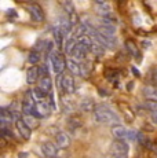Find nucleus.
<instances>
[{
	"mask_svg": "<svg viewBox=\"0 0 157 158\" xmlns=\"http://www.w3.org/2000/svg\"><path fill=\"white\" fill-rule=\"evenodd\" d=\"M0 121H2V125H10L15 120H14L13 114L8 111L7 107H2L0 109Z\"/></svg>",
	"mask_w": 157,
	"mask_h": 158,
	"instance_id": "obj_15",
	"label": "nucleus"
},
{
	"mask_svg": "<svg viewBox=\"0 0 157 158\" xmlns=\"http://www.w3.org/2000/svg\"><path fill=\"white\" fill-rule=\"evenodd\" d=\"M29 13H31L32 18L36 21V22H41L44 19V11L37 3H32L29 6Z\"/></svg>",
	"mask_w": 157,
	"mask_h": 158,
	"instance_id": "obj_9",
	"label": "nucleus"
},
{
	"mask_svg": "<svg viewBox=\"0 0 157 158\" xmlns=\"http://www.w3.org/2000/svg\"><path fill=\"white\" fill-rule=\"evenodd\" d=\"M112 133L117 140H138L139 139V132L135 131H129L123 125H113L112 127Z\"/></svg>",
	"mask_w": 157,
	"mask_h": 158,
	"instance_id": "obj_2",
	"label": "nucleus"
},
{
	"mask_svg": "<svg viewBox=\"0 0 157 158\" xmlns=\"http://www.w3.org/2000/svg\"><path fill=\"white\" fill-rule=\"evenodd\" d=\"M128 144L125 140H116L112 144V156L113 158H128Z\"/></svg>",
	"mask_w": 157,
	"mask_h": 158,
	"instance_id": "obj_4",
	"label": "nucleus"
},
{
	"mask_svg": "<svg viewBox=\"0 0 157 158\" xmlns=\"http://www.w3.org/2000/svg\"><path fill=\"white\" fill-rule=\"evenodd\" d=\"M39 80H40V69L37 66H31L26 72V83L32 85Z\"/></svg>",
	"mask_w": 157,
	"mask_h": 158,
	"instance_id": "obj_10",
	"label": "nucleus"
},
{
	"mask_svg": "<svg viewBox=\"0 0 157 158\" xmlns=\"http://www.w3.org/2000/svg\"><path fill=\"white\" fill-rule=\"evenodd\" d=\"M15 127H17L18 133L21 135V138L25 139V140H29V139H31V135H32L31 131H32V129L29 128V127L26 125L25 123H23L22 118H19V120L15 121Z\"/></svg>",
	"mask_w": 157,
	"mask_h": 158,
	"instance_id": "obj_8",
	"label": "nucleus"
},
{
	"mask_svg": "<svg viewBox=\"0 0 157 158\" xmlns=\"http://www.w3.org/2000/svg\"><path fill=\"white\" fill-rule=\"evenodd\" d=\"M40 59H41V52H39V51H36V50H32L31 52H29L28 60H29V63H32L33 66H35L36 63L40 62Z\"/></svg>",
	"mask_w": 157,
	"mask_h": 158,
	"instance_id": "obj_20",
	"label": "nucleus"
},
{
	"mask_svg": "<svg viewBox=\"0 0 157 158\" xmlns=\"http://www.w3.org/2000/svg\"><path fill=\"white\" fill-rule=\"evenodd\" d=\"M94 120L101 124H116L119 125L120 117L106 105H99L94 111Z\"/></svg>",
	"mask_w": 157,
	"mask_h": 158,
	"instance_id": "obj_1",
	"label": "nucleus"
},
{
	"mask_svg": "<svg viewBox=\"0 0 157 158\" xmlns=\"http://www.w3.org/2000/svg\"><path fill=\"white\" fill-rule=\"evenodd\" d=\"M77 45H78V47H80L83 51L88 52V51L92 50L94 40H92L90 36H81V37H77Z\"/></svg>",
	"mask_w": 157,
	"mask_h": 158,
	"instance_id": "obj_12",
	"label": "nucleus"
},
{
	"mask_svg": "<svg viewBox=\"0 0 157 158\" xmlns=\"http://www.w3.org/2000/svg\"><path fill=\"white\" fill-rule=\"evenodd\" d=\"M22 120H23V123H25L31 129H33L36 125H37V118L33 117V115H23Z\"/></svg>",
	"mask_w": 157,
	"mask_h": 158,
	"instance_id": "obj_22",
	"label": "nucleus"
},
{
	"mask_svg": "<svg viewBox=\"0 0 157 158\" xmlns=\"http://www.w3.org/2000/svg\"><path fill=\"white\" fill-rule=\"evenodd\" d=\"M36 110H37V113L40 114V117H47V115L53 111L50 107V105H48L47 99H41V101L36 102Z\"/></svg>",
	"mask_w": 157,
	"mask_h": 158,
	"instance_id": "obj_13",
	"label": "nucleus"
},
{
	"mask_svg": "<svg viewBox=\"0 0 157 158\" xmlns=\"http://www.w3.org/2000/svg\"><path fill=\"white\" fill-rule=\"evenodd\" d=\"M77 47V39L76 37H69L66 39L65 41V45H63V50H65V54L66 55H73V51L76 50Z\"/></svg>",
	"mask_w": 157,
	"mask_h": 158,
	"instance_id": "obj_16",
	"label": "nucleus"
},
{
	"mask_svg": "<svg viewBox=\"0 0 157 158\" xmlns=\"http://www.w3.org/2000/svg\"><path fill=\"white\" fill-rule=\"evenodd\" d=\"M150 120L153 124H157V113H152L150 114Z\"/></svg>",
	"mask_w": 157,
	"mask_h": 158,
	"instance_id": "obj_27",
	"label": "nucleus"
},
{
	"mask_svg": "<svg viewBox=\"0 0 157 158\" xmlns=\"http://www.w3.org/2000/svg\"><path fill=\"white\" fill-rule=\"evenodd\" d=\"M143 106L147 109V110H150L152 113H157V102H153V101H146L143 103Z\"/></svg>",
	"mask_w": 157,
	"mask_h": 158,
	"instance_id": "obj_24",
	"label": "nucleus"
},
{
	"mask_svg": "<svg viewBox=\"0 0 157 158\" xmlns=\"http://www.w3.org/2000/svg\"><path fill=\"white\" fill-rule=\"evenodd\" d=\"M91 52L94 54V55H96V56H102L104 55V52H105V47L101 43H98V41H94V45H92Z\"/></svg>",
	"mask_w": 157,
	"mask_h": 158,
	"instance_id": "obj_21",
	"label": "nucleus"
},
{
	"mask_svg": "<svg viewBox=\"0 0 157 158\" xmlns=\"http://www.w3.org/2000/svg\"><path fill=\"white\" fill-rule=\"evenodd\" d=\"M125 48L128 50V52L131 54V55H134L135 58H138L139 59V51H138L137 45H135V43L132 40H127L125 41Z\"/></svg>",
	"mask_w": 157,
	"mask_h": 158,
	"instance_id": "obj_19",
	"label": "nucleus"
},
{
	"mask_svg": "<svg viewBox=\"0 0 157 158\" xmlns=\"http://www.w3.org/2000/svg\"><path fill=\"white\" fill-rule=\"evenodd\" d=\"M50 59H51V66H53L54 73L61 76L66 68V62H65V59H63V56L58 52V51L54 50L53 52L50 54Z\"/></svg>",
	"mask_w": 157,
	"mask_h": 158,
	"instance_id": "obj_3",
	"label": "nucleus"
},
{
	"mask_svg": "<svg viewBox=\"0 0 157 158\" xmlns=\"http://www.w3.org/2000/svg\"><path fill=\"white\" fill-rule=\"evenodd\" d=\"M58 87L61 88L65 94H73L74 89H76L73 76L72 74H61L58 78Z\"/></svg>",
	"mask_w": 157,
	"mask_h": 158,
	"instance_id": "obj_5",
	"label": "nucleus"
},
{
	"mask_svg": "<svg viewBox=\"0 0 157 158\" xmlns=\"http://www.w3.org/2000/svg\"><path fill=\"white\" fill-rule=\"evenodd\" d=\"M47 102H48V105H50V107H51V110H57V103H55V98H54V92H51L50 95L47 96Z\"/></svg>",
	"mask_w": 157,
	"mask_h": 158,
	"instance_id": "obj_26",
	"label": "nucleus"
},
{
	"mask_svg": "<svg viewBox=\"0 0 157 158\" xmlns=\"http://www.w3.org/2000/svg\"><path fill=\"white\" fill-rule=\"evenodd\" d=\"M81 125V121L78 120V118H74V117H72V118H69V127H70L72 129H77L78 127Z\"/></svg>",
	"mask_w": 157,
	"mask_h": 158,
	"instance_id": "obj_25",
	"label": "nucleus"
},
{
	"mask_svg": "<svg viewBox=\"0 0 157 158\" xmlns=\"http://www.w3.org/2000/svg\"><path fill=\"white\" fill-rule=\"evenodd\" d=\"M66 68L69 69V72L74 76H80L81 77V62L73 59V58H69L66 60Z\"/></svg>",
	"mask_w": 157,
	"mask_h": 158,
	"instance_id": "obj_11",
	"label": "nucleus"
},
{
	"mask_svg": "<svg viewBox=\"0 0 157 158\" xmlns=\"http://www.w3.org/2000/svg\"><path fill=\"white\" fill-rule=\"evenodd\" d=\"M61 4H62L63 10L66 11V14H68V15L74 14V6H73V3H70V2H62Z\"/></svg>",
	"mask_w": 157,
	"mask_h": 158,
	"instance_id": "obj_23",
	"label": "nucleus"
},
{
	"mask_svg": "<svg viewBox=\"0 0 157 158\" xmlns=\"http://www.w3.org/2000/svg\"><path fill=\"white\" fill-rule=\"evenodd\" d=\"M55 142H57V146H58V147L66 148L70 146L72 140H70V136H69L66 132H59V133H57V136H55Z\"/></svg>",
	"mask_w": 157,
	"mask_h": 158,
	"instance_id": "obj_14",
	"label": "nucleus"
},
{
	"mask_svg": "<svg viewBox=\"0 0 157 158\" xmlns=\"http://www.w3.org/2000/svg\"><path fill=\"white\" fill-rule=\"evenodd\" d=\"M37 88L44 94V96H48L53 92V81H51L50 76L47 77H40V80L37 81Z\"/></svg>",
	"mask_w": 157,
	"mask_h": 158,
	"instance_id": "obj_7",
	"label": "nucleus"
},
{
	"mask_svg": "<svg viewBox=\"0 0 157 158\" xmlns=\"http://www.w3.org/2000/svg\"><path fill=\"white\" fill-rule=\"evenodd\" d=\"M40 150H41V153H43V156L47 157V158H57L58 157V146L51 143V142L43 143L40 147Z\"/></svg>",
	"mask_w": 157,
	"mask_h": 158,
	"instance_id": "obj_6",
	"label": "nucleus"
},
{
	"mask_svg": "<svg viewBox=\"0 0 157 158\" xmlns=\"http://www.w3.org/2000/svg\"><path fill=\"white\" fill-rule=\"evenodd\" d=\"M143 95L147 101H153V102H157V87H153V85H147L143 88Z\"/></svg>",
	"mask_w": 157,
	"mask_h": 158,
	"instance_id": "obj_17",
	"label": "nucleus"
},
{
	"mask_svg": "<svg viewBox=\"0 0 157 158\" xmlns=\"http://www.w3.org/2000/svg\"><path fill=\"white\" fill-rule=\"evenodd\" d=\"M80 109L83 111H95L96 107H95L94 101H92L91 98H86V99H83V102H81Z\"/></svg>",
	"mask_w": 157,
	"mask_h": 158,
	"instance_id": "obj_18",
	"label": "nucleus"
}]
</instances>
